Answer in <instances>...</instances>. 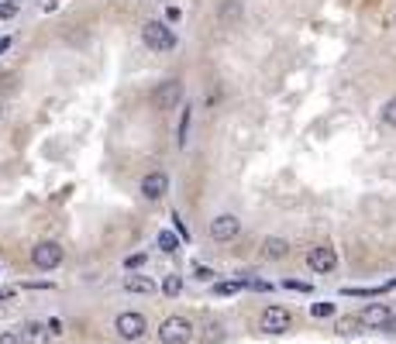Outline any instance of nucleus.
<instances>
[{"mask_svg": "<svg viewBox=\"0 0 396 344\" xmlns=\"http://www.w3.org/2000/svg\"><path fill=\"white\" fill-rule=\"evenodd\" d=\"M310 313H313L317 320H324V317H334V303H313V307H310Z\"/></svg>", "mask_w": 396, "mask_h": 344, "instance_id": "obj_20", "label": "nucleus"}, {"mask_svg": "<svg viewBox=\"0 0 396 344\" xmlns=\"http://www.w3.org/2000/svg\"><path fill=\"white\" fill-rule=\"evenodd\" d=\"M31 261H35V268H42V272L59 268V265H62V245H55V241H38V245L31 248Z\"/></svg>", "mask_w": 396, "mask_h": 344, "instance_id": "obj_5", "label": "nucleus"}, {"mask_svg": "<svg viewBox=\"0 0 396 344\" xmlns=\"http://www.w3.org/2000/svg\"><path fill=\"white\" fill-rule=\"evenodd\" d=\"M14 293H17V289H10V286H7V289H0V300H10Z\"/></svg>", "mask_w": 396, "mask_h": 344, "instance_id": "obj_28", "label": "nucleus"}, {"mask_svg": "<svg viewBox=\"0 0 396 344\" xmlns=\"http://www.w3.org/2000/svg\"><path fill=\"white\" fill-rule=\"evenodd\" d=\"M293 327V313L286 307H266L259 317V331L262 334H286Z\"/></svg>", "mask_w": 396, "mask_h": 344, "instance_id": "obj_4", "label": "nucleus"}, {"mask_svg": "<svg viewBox=\"0 0 396 344\" xmlns=\"http://www.w3.org/2000/svg\"><path fill=\"white\" fill-rule=\"evenodd\" d=\"M0 344H24L21 341V331H3V334H0Z\"/></svg>", "mask_w": 396, "mask_h": 344, "instance_id": "obj_23", "label": "nucleus"}, {"mask_svg": "<svg viewBox=\"0 0 396 344\" xmlns=\"http://www.w3.org/2000/svg\"><path fill=\"white\" fill-rule=\"evenodd\" d=\"M159 248H162L166 255H173V252L180 248V241H176V234H173V231H159Z\"/></svg>", "mask_w": 396, "mask_h": 344, "instance_id": "obj_14", "label": "nucleus"}, {"mask_svg": "<svg viewBox=\"0 0 396 344\" xmlns=\"http://www.w3.org/2000/svg\"><path fill=\"white\" fill-rule=\"evenodd\" d=\"M307 265L313 268V272H334V265H338V252L334 248H327V245H317V248H310L307 252Z\"/></svg>", "mask_w": 396, "mask_h": 344, "instance_id": "obj_9", "label": "nucleus"}, {"mask_svg": "<svg viewBox=\"0 0 396 344\" xmlns=\"http://www.w3.org/2000/svg\"><path fill=\"white\" fill-rule=\"evenodd\" d=\"M21 341L24 344H49L52 341V327L42 324V320H28V324L21 327Z\"/></svg>", "mask_w": 396, "mask_h": 344, "instance_id": "obj_11", "label": "nucleus"}, {"mask_svg": "<svg viewBox=\"0 0 396 344\" xmlns=\"http://www.w3.org/2000/svg\"><path fill=\"white\" fill-rule=\"evenodd\" d=\"M7 49H10V38H0V55H3Z\"/></svg>", "mask_w": 396, "mask_h": 344, "instance_id": "obj_29", "label": "nucleus"}, {"mask_svg": "<svg viewBox=\"0 0 396 344\" xmlns=\"http://www.w3.org/2000/svg\"><path fill=\"white\" fill-rule=\"evenodd\" d=\"M197 279H214V272L207 265H197Z\"/></svg>", "mask_w": 396, "mask_h": 344, "instance_id": "obj_27", "label": "nucleus"}, {"mask_svg": "<svg viewBox=\"0 0 396 344\" xmlns=\"http://www.w3.org/2000/svg\"><path fill=\"white\" fill-rule=\"evenodd\" d=\"M162 293H166V296H180V293H183V275H166Z\"/></svg>", "mask_w": 396, "mask_h": 344, "instance_id": "obj_15", "label": "nucleus"}, {"mask_svg": "<svg viewBox=\"0 0 396 344\" xmlns=\"http://www.w3.org/2000/svg\"><path fill=\"white\" fill-rule=\"evenodd\" d=\"M114 331H117L121 341H141L145 331H148V320L138 310H124V313L114 317Z\"/></svg>", "mask_w": 396, "mask_h": 344, "instance_id": "obj_3", "label": "nucleus"}, {"mask_svg": "<svg viewBox=\"0 0 396 344\" xmlns=\"http://www.w3.org/2000/svg\"><path fill=\"white\" fill-rule=\"evenodd\" d=\"M124 289L128 293H155V282L145 275H124Z\"/></svg>", "mask_w": 396, "mask_h": 344, "instance_id": "obj_13", "label": "nucleus"}, {"mask_svg": "<svg viewBox=\"0 0 396 344\" xmlns=\"http://www.w3.org/2000/svg\"><path fill=\"white\" fill-rule=\"evenodd\" d=\"M283 286H286V289H293V293H310V282H297V279H286Z\"/></svg>", "mask_w": 396, "mask_h": 344, "instance_id": "obj_24", "label": "nucleus"}, {"mask_svg": "<svg viewBox=\"0 0 396 344\" xmlns=\"http://www.w3.org/2000/svg\"><path fill=\"white\" fill-rule=\"evenodd\" d=\"M173 221H176V231H180V234H183V238H187V241H190V227H187V224H183V221H180V217H176V214H173Z\"/></svg>", "mask_w": 396, "mask_h": 344, "instance_id": "obj_25", "label": "nucleus"}, {"mask_svg": "<svg viewBox=\"0 0 396 344\" xmlns=\"http://www.w3.org/2000/svg\"><path fill=\"white\" fill-rule=\"evenodd\" d=\"M359 320H362V327H386V324L393 320V310H390L386 303H369V307L359 313Z\"/></svg>", "mask_w": 396, "mask_h": 344, "instance_id": "obj_10", "label": "nucleus"}, {"mask_svg": "<svg viewBox=\"0 0 396 344\" xmlns=\"http://www.w3.org/2000/svg\"><path fill=\"white\" fill-rule=\"evenodd\" d=\"M241 231V221L234 214H217L210 221V241H234Z\"/></svg>", "mask_w": 396, "mask_h": 344, "instance_id": "obj_7", "label": "nucleus"}, {"mask_svg": "<svg viewBox=\"0 0 396 344\" xmlns=\"http://www.w3.org/2000/svg\"><path fill=\"white\" fill-rule=\"evenodd\" d=\"M383 124L396 128V96H390V100L383 103Z\"/></svg>", "mask_w": 396, "mask_h": 344, "instance_id": "obj_17", "label": "nucleus"}, {"mask_svg": "<svg viewBox=\"0 0 396 344\" xmlns=\"http://www.w3.org/2000/svg\"><path fill=\"white\" fill-rule=\"evenodd\" d=\"M383 331H390V334H396V317L390 320V324H386V327H383Z\"/></svg>", "mask_w": 396, "mask_h": 344, "instance_id": "obj_30", "label": "nucleus"}, {"mask_svg": "<svg viewBox=\"0 0 396 344\" xmlns=\"http://www.w3.org/2000/svg\"><path fill=\"white\" fill-rule=\"evenodd\" d=\"M203 331H207L203 341H221V338H224V327H221V324H207Z\"/></svg>", "mask_w": 396, "mask_h": 344, "instance_id": "obj_21", "label": "nucleus"}, {"mask_svg": "<svg viewBox=\"0 0 396 344\" xmlns=\"http://www.w3.org/2000/svg\"><path fill=\"white\" fill-rule=\"evenodd\" d=\"M141 261H145V255H131V258H124V265H128V268H138Z\"/></svg>", "mask_w": 396, "mask_h": 344, "instance_id": "obj_26", "label": "nucleus"}, {"mask_svg": "<svg viewBox=\"0 0 396 344\" xmlns=\"http://www.w3.org/2000/svg\"><path fill=\"white\" fill-rule=\"evenodd\" d=\"M383 289H396V279H390V282H386V286H383Z\"/></svg>", "mask_w": 396, "mask_h": 344, "instance_id": "obj_31", "label": "nucleus"}, {"mask_svg": "<svg viewBox=\"0 0 396 344\" xmlns=\"http://www.w3.org/2000/svg\"><path fill=\"white\" fill-rule=\"evenodd\" d=\"M152 100H155V107H159L162 114H169V110H176V107H180V100H183V86L176 83V80H166V83L155 86Z\"/></svg>", "mask_w": 396, "mask_h": 344, "instance_id": "obj_6", "label": "nucleus"}, {"mask_svg": "<svg viewBox=\"0 0 396 344\" xmlns=\"http://www.w3.org/2000/svg\"><path fill=\"white\" fill-rule=\"evenodd\" d=\"M17 14V0H0V17H14Z\"/></svg>", "mask_w": 396, "mask_h": 344, "instance_id": "obj_22", "label": "nucleus"}, {"mask_svg": "<svg viewBox=\"0 0 396 344\" xmlns=\"http://www.w3.org/2000/svg\"><path fill=\"white\" fill-rule=\"evenodd\" d=\"M262 255L279 261V258L290 255V241H286V238H266V241H262Z\"/></svg>", "mask_w": 396, "mask_h": 344, "instance_id": "obj_12", "label": "nucleus"}, {"mask_svg": "<svg viewBox=\"0 0 396 344\" xmlns=\"http://www.w3.org/2000/svg\"><path fill=\"white\" fill-rule=\"evenodd\" d=\"M166 193H169V175L162 169L145 172V179H141V196H145V200H162Z\"/></svg>", "mask_w": 396, "mask_h": 344, "instance_id": "obj_8", "label": "nucleus"}, {"mask_svg": "<svg viewBox=\"0 0 396 344\" xmlns=\"http://www.w3.org/2000/svg\"><path fill=\"white\" fill-rule=\"evenodd\" d=\"M359 327H362L359 317H341V320H338V334H345V338H348V334H359Z\"/></svg>", "mask_w": 396, "mask_h": 344, "instance_id": "obj_16", "label": "nucleus"}, {"mask_svg": "<svg viewBox=\"0 0 396 344\" xmlns=\"http://www.w3.org/2000/svg\"><path fill=\"white\" fill-rule=\"evenodd\" d=\"M241 286H245V279H238V282H217L214 293H217V296H231V293H238Z\"/></svg>", "mask_w": 396, "mask_h": 344, "instance_id": "obj_18", "label": "nucleus"}, {"mask_svg": "<svg viewBox=\"0 0 396 344\" xmlns=\"http://www.w3.org/2000/svg\"><path fill=\"white\" fill-rule=\"evenodd\" d=\"M190 338H193V324L180 313H173L159 324V344H190Z\"/></svg>", "mask_w": 396, "mask_h": 344, "instance_id": "obj_2", "label": "nucleus"}, {"mask_svg": "<svg viewBox=\"0 0 396 344\" xmlns=\"http://www.w3.org/2000/svg\"><path fill=\"white\" fill-rule=\"evenodd\" d=\"M190 117H193V110L187 107V110H183V121H180V138H176L180 145H187V135H190Z\"/></svg>", "mask_w": 396, "mask_h": 344, "instance_id": "obj_19", "label": "nucleus"}, {"mask_svg": "<svg viewBox=\"0 0 396 344\" xmlns=\"http://www.w3.org/2000/svg\"><path fill=\"white\" fill-rule=\"evenodd\" d=\"M141 42H145V49H152V52H173V49H176V35H173V28H166L162 21H145V24H141Z\"/></svg>", "mask_w": 396, "mask_h": 344, "instance_id": "obj_1", "label": "nucleus"}]
</instances>
